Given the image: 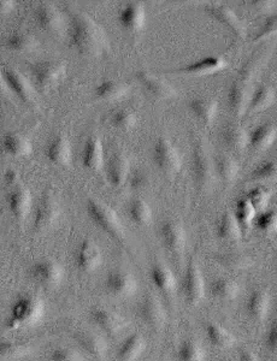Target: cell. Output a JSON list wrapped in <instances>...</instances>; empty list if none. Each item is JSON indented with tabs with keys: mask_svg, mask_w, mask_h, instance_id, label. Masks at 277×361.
Instances as JSON below:
<instances>
[{
	"mask_svg": "<svg viewBox=\"0 0 277 361\" xmlns=\"http://www.w3.org/2000/svg\"><path fill=\"white\" fill-rule=\"evenodd\" d=\"M30 353V347L21 341L0 342V360H20Z\"/></svg>",
	"mask_w": 277,
	"mask_h": 361,
	"instance_id": "obj_44",
	"label": "cell"
},
{
	"mask_svg": "<svg viewBox=\"0 0 277 361\" xmlns=\"http://www.w3.org/2000/svg\"><path fill=\"white\" fill-rule=\"evenodd\" d=\"M1 146L5 152L15 158H25L33 151L32 141L20 133H8L1 140Z\"/></svg>",
	"mask_w": 277,
	"mask_h": 361,
	"instance_id": "obj_33",
	"label": "cell"
},
{
	"mask_svg": "<svg viewBox=\"0 0 277 361\" xmlns=\"http://www.w3.org/2000/svg\"><path fill=\"white\" fill-rule=\"evenodd\" d=\"M228 66V62L223 57L219 56H209L202 58L195 62L190 63L187 66H181L174 70L175 74L188 75V76H207V75L217 74L223 71Z\"/></svg>",
	"mask_w": 277,
	"mask_h": 361,
	"instance_id": "obj_17",
	"label": "cell"
},
{
	"mask_svg": "<svg viewBox=\"0 0 277 361\" xmlns=\"http://www.w3.org/2000/svg\"><path fill=\"white\" fill-rule=\"evenodd\" d=\"M87 214L95 226L103 230L110 238L122 241L124 238V229L116 211L108 204L100 202L98 199H88L86 204Z\"/></svg>",
	"mask_w": 277,
	"mask_h": 361,
	"instance_id": "obj_3",
	"label": "cell"
},
{
	"mask_svg": "<svg viewBox=\"0 0 277 361\" xmlns=\"http://www.w3.org/2000/svg\"><path fill=\"white\" fill-rule=\"evenodd\" d=\"M251 87L250 83L242 80H236L228 90V107L235 117H241L247 114L248 105L251 100Z\"/></svg>",
	"mask_w": 277,
	"mask_h": 361,
	"instance_id": "obj_19",
	"label": "cell"
},
{
	"mask_svg": "<svg viewBox=\"0 0 277 361\" xmlns=\"http://www.w3.org/2000/svg\"><path fill=\"white\" fill-rule=\"evenodd\" d=\"M246 197L257 211L258 209L265 211V209L269 206L270 200H271V193H270L269 189H266L265 187H256V188H253L252 190L248 192Z\"/></svg>",
	"mask_w": 277,
	"mask_h": 361,
	"instance_id": "obj_50",
	"label": "cell"
},
{
	"mask_svg": "<svg viewBox=\"0 0 277 361\" xmlns=\"http://www.w3.org/2000/svg\"><path fill=\"white\" fill-rule=\"evenodd\" d=\"M137 313L141 320L149 328L161 329L166 324V308L156 296H145L137 307Z\"/></svg>",
	"mask_w": 277,
	"mask_h": 361,
	"instance_id": "obj_20",
	"label": "cell"
},
{
	"mask_svg": "<svg viewBox=\"0 0 277 361\" xmlns=\"http://www.w3.org/2000/svg\"><path fill=\"white\" fill-rule=\"evenodd\" d=\"M45 156L52 164L59 165V166H66L70 164L71 156H73L70 141L66 139V136H54L46 146Z\"/></svg>",
	"mask_w": 277,
	"mask_h": 361,
	"instance_id": "obj_26",
	"label": "cell"
},
{
	"mask_svg": "<svg viewBox=\"0 0 277 361\" xmlns=\"http://www.w3.org/2000/svg\"><path fill=\"white\" fill-rule=\"evenodd\" d=\"M128 216L130 221L137 226H149L152 222V209L146 200L135 197L128 204Z\"/></svg>",
	"mask_w": 277,
	"mask_h": 361,
	"instance_id": "obj_41",
	"label": "cell"
},
{
	"mask_svg": "<svg viewBox=\"0 0 277 361\" xmlns=\"http://www.w3.org/2000/svg\"><path fill=\"white\" fill-rule=\"evenodd\" d=\"M178 361H205L207 354L203 345L193 338L183 340L178 347Z\"/></svg>",
	"mask_w": 277,
	"mask_h": 361,
	"instance_id": "obj_42",
	"label": "cell"
},
{
	"mask_svg": "<svg viewBox=\"0 0 277 361\" xmlns=\"http://www.w3.org/2000/svg\"><path fill=\"white\" fill-rule=\"evenodd\" d=\"M256 226L261 233L268 235L277 234V209H265L257 216Z\"/></svg>",
	"mask_w": 277,
	"mask_h": 361,
	"instance_id": "obj_47",
	"label": "cell"
},
{
	"mask_svg": "<svg viewBox=\"0 0 277 361\" xmlns=\"http://www.w3.org/2000/svg\"><path fill=\"white\" fill-rule=\"evenodd\" d=\"M149 279L158 292L164 295L174 294L178 288V281L174 272L166 264L156 263L149 270Z\"/></svg>",
	"mask_w": 277,
	"mask_h": 361,
	"instance_id": "obj_25",
	"label": "cell"
},
{
	"mask_svg": "<svg viewBox=\"0 0 277 361\" xmlns=\"http://www.w3.org/2000/svg\"><path fill=\"white\" fill-rule=\"evenodd\" d=\"M42 314L44 302L39 296L32 294L21 295L13 302L8 318V326L11 329L33 326L42 319Z\"/></svg>",
	"mask_w": 277,
	"mask_h": 361,
	"instance_id": "obj_2",
	"label": "cell"
},
{
	"mask_svg": "<svg viewBox=\"0 0 277 361\" xmlns=\"http://www.w3.org/2000/svg\"><path fill=\"white\" fill-rule=\"evenodd\" d=\"M183 295L190 305H198L205 298L207 283L198 264L192 259L187 265L183 281Z\"/></svg>",
	"mask_w": 277,
	"mask_h": 361,
	"instance_id": "obj_8",
	"label": "cell"
},
{
	"mask_svg": "<svg viewBox=\"0 0 277 361\" xmlns=\"http://www.w3.org/2000/svg\"><path fill=\"white\" fill-rule=\"evenodd\" d=\"M8 94H10V90L5 80L4 70L0 68V99L6 98Z\"/></svg>",
	"mask_w": 277,
	"mask_h": 361,
	"instance_id": "obj_58",
	"label": "cell"
},
{
	"mask_svg": "<svg viewBox=\"0 0 277 361\" xmlns=\"http://www.w3.org/2000/svg\"><path fill=\"white\" fill-rule=\"evenodd\" d=\"M204 10L209 16L215 18L216 21L229 29L234 35L245 37L246 29H245L244 23L229 6L218 4V3H210V4L205 5Z\"/></svg>",
	"mask_w": 277,
	"mask_h": 361,
	"instance_id": "obj_14",
	"label": "cell"
},
{
	"mask_svg": "<svg viewBox=\"0 0 277 361\" xmlns=\"http://www.w3.org/2000/svg\"><path fill=\"white\" fill-rule=\"evenodd\" d=\"M81 163L88 171H99L105 166V152L101 140L92 135L86 140L81 152Z\"/></svg>",
	"mask_w": 277,
	"mask_h": 361,
	"instance_id": "obj_24",
	"label": "cell"
},
{
	"mask_svg": "<svg viewBox=\"0 0 277 361\" xmlns=\"http://www.w3.org/2000/svg\"><path fill=\"white\" fill-rule=\"evenodd\" d=\"M275 99H276V93L273 87L261 83L252 92L247 114L254 115V114L264 111L273 105Z\"/></svg>",
	"mask_w": 277,
	"mask_h": 361,
	"instance_id": "obj_34",
	"label": "cell"
},
{
	"mask_svg": "<svg viewBox=\"0 0 277 361\" xmlns=\"http://www.w3.org/2000/svg\"><path fill=\"white\" fill-rule=\"evenodd\" d=\"M216 176L223 180L224 183H232L240 171L239 163L233 157L228 154H219L214 159Z\"/></svg>",
	"mask_w": 277,
	"mask_h": 361,
	"instance_id": "obj_38",
	"label": "cell"
},
{
	"mask_svg": "<svg viewBox=\"0 0 277 361\" xmlns=\"http://www.w3.org/2000/svg\"><path fill=\"white\" fill-rule=\"evenodd\" d=\"M104 286L106 292L115 298H129L137 290V282L135 277L124 270H112L105 277Z\"/></svg>",
	"mask_w": 277,
	"mask_h": 361,
	"instance_id": "obj_11",
	"label": "cell"
},
{
	"mask_svg": "<svg viewBox=\"0 0 277 361\" xmlns=\"http://www.w3.org/2000/svg\"><path fill=\"white\" fill-rule=\"evenodd\" d=\"M128 93L129 86L127 83L112 78L104 80L94 88L95 99L104 103H115L123 99Z\"/></svg>",
	"mask_w": 277,
	"mask_h": 361,
	"instance_id": "obj_27",
	"label": "cell"
},
{
	"mask_svg": "<svg viewBox=\"0 0 277 361\" xmlns=\"http://www.w3.org/2000/svg\"><path fill=\"white\" fill-rule=\"evenodd\" d=\"M30 74L40 90H49L62 82L66 75V63L59 61H42L30 66Z\"/></svg>",
	"mask_w": 277,
	"mask_h": 361,
	"instance_id": "obj_6",
	"label": "cell"
},
{
	"mask_svg": "<svg viewBox=\"0 0 277 361\" xmlns=\"http://www.w3.org/2000/svg\"><path fill=\"white\" fill-rule=\"evenodd\" d=\"M75 340L85 353L95 359H103L108 353V343L105 338L98 334L81 331L75 336Z\"/></svg>",
	"mask_w": 277,
	"mask_h": 361,
	"instance_id": "obj_28",
	"label": "cell"
},
{
	"mask_svg": "<svg viewBox=\"0 0 277 361\" xmlns=\"http://www.w3.org/2000/svg\"><path fill=\"white\" fill-rule=\"evenodd\" d=\"M101 260H103L101 250H100L99 246L92 240L82 241L75 252L76 267L80 271L86 272V274L94 272L100 267Z\"/></svg>",
	"mask_w": 277,
	"mask_h": 361,
	"instance_id": "obj_18",
	"label": "cell"
},
{
	"mask_svg": "<svg viewBox=\"0 0 277 361\" xmlns=\"http://www.w3.org/2000/svg\"><path fill=\"white\" fill-rule=\"evenodd\" d=\"M161 240L166 250L173 255H181L186 248V230L175 221H166L159 228Z\"/></svg>",
	"mask_w": 277,
	"mask_h": 361,
	"instance_id": "obj_16",
	"label": "cell"
},
{
	"mask_svg": "<svg viewBox=\"0 0 277 361\" xmlns=\"http://www.w3.org/2000/svg\"><path fill=\"white\" fill-rule=\"evenodd\" d=\"M109 122L115 129H118L121 132H128L137 124V114L127 107H121L111 112Z\"/></svg>",
	"mask_w": 277,
	"mask_h": 361,
	"instance_id": "obj_43",
	"label": "cell"
},
{
	"mask_svg": "<svg viewBox=\"0 0 277 361\" xmlns=\"http://www.w3.org/2000/svg\"><path fill=\"white\" fill-rule=\"evenodd\" d=\"M105 173L109 185L113 188H120L128 182L130 175V164L123 153H113L105 163Z\"/></svg>",
	"mask_w": 277,
	"mask_h": 361,
	"instance_id": "obj_22",
	"label": "cell"
},
{
	"mask_svg": "<svg viewBox=\"0 0 277 361\" xmlns=\"http://www.w3.org/2000/svg\"><path fill=\"white\" fill-rule=\"evenodd\" d=\"M118 23L121 27L129 33H139L146 23L145 6L141 3L133 1L124 5L118 13Z\"/></svg>",
	"mask_w": 277,
	"mask_h": 361,
	"instance_id": "obj_21",
	"label": "cell"
},
{
	"mask_svg": "<svg viewBox=\"0 0 277 361\" xmlns=\"http://www.w3.org/2000/svg\"><path fill=\"white\" fill-rule=\"evenodd\" d=\"M207 340L217 348H230L235 343V336L218 323H209L205 328Z\"/></svg>",
	"mask_w": 277,
	"mask_h": 361,
	"instance_id": "obj_39",
	"label": "cell"
},
{
	"mask_svg": "<svg viewBox=\"0 0 277 361\" xmlns=\"http://www.w3.org/2000/svg\"><path fill=\"white\" fill-rule=\"evenodd\" d=\"M91 319L103 333L110 336H116L127 328V319L108 308H95L91 312Z\"/></svg>",
	"mask_w": 277,
	"mask_h": 361,
	"instance_id": "obj_15",
	"label": "cell"
},
{
	"mask_svg": "<svg viewBox=\"0 0 277 361\" xmlns=\"http://www.w3.org/2000/svg\"><path fill=\"white\" fill-rule=\"evenodd\" d=\"M137 80L146 93L157 100H168L176 95L174 87L166 80L145 70L137 71Z\"/></svg>",
	"mask_w": 277,
	"mask_h": 361,
	"instance_id": "obj_13",
	"label": "cell"
},
{
	"mask_svg": "<svg viewBox=\"0 0 277 361\" xmlns=\"http://www.w3.org/2000/svg\"><path fill=\"white\" fill-rule=\"evenodd\" d=\"M61 216V205L59 199L52 192L46 190L39 199L34 214L33 226L37 230L50 229L54 226Z\"/></svg>",
	"mask_w": 277,
	"mask_h": 361,
	"instance_id": "obj_7",
	"label": "cell"
},
{
	"mask_svg": "<svg viewBox=\"0 0 277 361\" xmlns=\"http://www.w3.org/2000/svg\"><path fill=\"white\" fill-rule=\"evenodd\" d=\"M146 341L140 334L125 337L116 350L117 361H137L145 352Z\"/></svg>",
	"mask_w": 277,
	"mask_h": 361,
	"instance_id": "obj_31",
	"label": "cell"
},
{
	"mask_svg": "<svg viewBox=\"0 0 277 361\" xmlns=\"http://www.w3.org/2000/svg\"><path fill=\"white\" fill-rule=\"evenodd\" d=\"M250 177L259 182H277V160H266L257 165Z\"/></svg>",
	"mask_w": 277,
	"mask_h": 361,
	"instance_id": "obj_46",
	"label": "cell"
},
{
	"mask_svg": "<svg viewBox=\"0 0 277 361\" xmlns=\"http://www.w3.org/2000/svg\"><path fill=\"white\" fill-rule=\"evenodd\" d=\"M270 307H271V298L269 293L261 289L254 290L251 295L248 296L246 301V312L250 318H252L256 322H263L266 319Z\"/></svg>",
	"mask_w": 277,
	"mask_h": 361,
	"instance_id": "obj_30",
	"label": "cell"
},
{
	"mask_svg": "<svg viewBox=\"0 0 277 361\" xmlns=\"http://www.w3.org/2000/svg\"><path fill=\"white\" fill-rule=\"evenodd\" d=\"M129 185L135 190L145 189L149 185V177L144 170H135L130 171L128 178Z\"/></svg>",
	"mask_w": 277,
	"mask_h": 361,
	"instance_id": "obj_53",
	"label": "cell"
},
{
	"mask_svg": "<svg viewBox=\"0 0 277 361\" xmlns=\"http://www.w3.org/2000/svg\"><path fill=\"white\" fill-rule=\"evenodd\" d=\"M188 109L199 122H202L205 126H210L214 123L218 112V103L216 99L199 97V98L190 99Z\"/></svg>",
	"mask_w": 277,
	"mask_h": 361,
	"instance_id": "obj_29",
	"label": "cell"
},
{
	"mask_svg": "<svg viewBox=\"0 0 277 361\" xmlns=\"http://www.w3.org/2000/svg\"><path fill=\"white\" fill-rule=\"evenodd\" d=\"M192 171L199 188L207 189L214 185L216 176L214 159L203 140H199L195 144L192 152Z\"/></svg>",
	"mask_w": 277,
	"mask_h": 361,
	"instance_id": "obj_4",
	"label": "cell"
},
{
	"mask_svg": "<svg viewBox=\"0 0 277 361\" xmlns=\"http://www.w3.org/2000/svg\"><path fill=\"white\" fill-rule=\"evenodd\" d=\"M51 361H85L82 354L69 347H59L51 352Z\"/></svg>",
	"mask_w": 277,
	"mask_h": 361,
	"instance_id": "obj_51",
	"label": "cell"
},
{
	"mask_svg": "<svg viewBox=\"0 0 277 361\" xmlns=\"http://www.w3.org/2000/svg\"><path fill=\"white\" fill-rule=\"evenodd\" d=\"M212 296L221 301H232L240 294V286L232 279L219 277L210 284Z\"/></svg>",
	"mask_w": 277,
	"mask_h": 361,
	"instance_id": "obj_37",
	"label": "cell"
},
{
	"mask_svg": "<svg viewBox=\"0 0 277 361\" xmlns=\"http://www.w3.org/2000/svg\"><path fill=\"white\" fill-rule=\"evenodd\" d=\"M6 202H8V211L13 214V217L18 222H23L28 218L32 211L33 197L27 187L17 185L8 192Z\"/></svg>",
	"mask_w": 277,
	"mask_h": 361,
	"instance_id": "obj_12",
	"label": "cell"
},
{
	"mask_svg": "<svg viewBox=\"0 0 277 361\" xmlns=\"http://www.w3.org/2000/svg\"><path fill=\"white\" fill-rule=\"evenodd\" d=\"M265 345L266 348L277 353V318L273 320V324L270 325V328L265 335Z\"/></svg>",
	"mask_w": 277,
	"mask_h": 361,
	"instance_id": "obj_55",
	"label": "cell"
},
{
	"mask_svg": "<svg viewBox=\"0 0 277 361\" xmlns=\"http://www.w3.org/2000/svg\"><path fill=\"white\" fill-rule=\"evenodd\" d=\"M276 139L277 128L273 124H259L248 134V146L256 151H265L273 146Z\"/></svg>",
	"mask_w": 277,
	"mask_h": 361,
	"instance_id": "obj_32",
	"label": "cell"
},
{
	"mask_svg": "<svg viewBox=\"0 0 277 361\" xmlns=\"http://www.w3.org/2000/svg\"><path fill=\"white\" fill-rule=\"evenodd\" d=\"M69 44L85 57H99L109 49L108 37L104 29L87 13H78L71 18Z\"/></svg>",
	"mask_w": 277,
	"mask_h": 361,
	"instance_id": "obj_1",
	"label": "cell"
},
{
	"mask_svg": "<svg viewBox=\"0 0 277 361\" xmlns=\"http://www.w3.org/2000/svg\"><path fill=\"white\" fill-rule=\"evenodd\" d=\"M6 46L8 49L20 54H32L39 46L37 37L33 34L20 32L10 35L6 40Z\"/></svg>",
	"mask_w": 277,
	"mask_h": 361,
	"instance_id": "obj_40",
	"label": "cell"
},
{
	"mask_svg": "<svg viewBox=\"0 0 277 361\" xmlns=\"http://www.w3.org/2000/svg\"><path fill=\"white\" fill-rule=\"evenodd\" d=\"M15 3L13 0H0V17H6L13 13Z\"/></svg>",
	"mask_w": 277,
	"mask_h": 361,
	"instance_id": "obj_56",
	"label": "cell"
},
{
	"mask_svg": "<svg viewBox=\"0 0 277 361\" xmlns=\"http://www.w3.org/2000/svg\"><path fill=\"white\" fill-rule=\"evenodd\" d=\"M37 27L47 33H59L64 27V16L57 6L52 4L39 5L34 11Z\"/></svg>",
	"mask_w": 277,
	"mask_h": 361,
	"instance_id": "obj_23",
	"label": "cell"
},
{
	"mask_svg": "<svg viewBox=\"0 0 277 361\" xmlns=\"http://www.w3.org/2000/svg\"><path fill=\"white\" fill-rule=\"evenodd\" d=\"M247 4L248 8L257 13H269L275 8V3L269 0H251Z\"/></svg>",
	"mask_w": 277,
	"mask_h": 361,
	"instance_id": "obj_54",
	"label": "cell"
},
{
	"mask_svg": "<svg viewBox=\"0 0 277 361\" xmlns=\"http://www.w3.org/2000/svg\"><path fill=\"white\" fill-rule=\"evenodd\" d=\"M221 137L227 147L240 151L248 146V133L239 124H227L221 132Z\"/></svg>",
	"mask_w": 277,
	"mask_h": 361,
	"instance_id": "obj_36",
	"label": "cell"
},
{
	"mask_svg": "<svg viewBox=\"0 0 277 361\" xmlns=\"http://www.w3.org/2000/svg\"><path fill=\"white\" fill-rule=\"evenodd\" d=\"M219 262L226 267L234 269V270H240V269L248 267L250 259L245 255H240V253H227V255H221Z\"/></svg>",
	"mask_w": 277,
	"mask_h": 361,
	"instance_id": "obj_52",
	"label": "cell"
},
{
	"mask_svg": "<svg viewBox=\"0 0 277 361\" xmlns=\"http://www.w3.org/2000/svg\"><path fill=\"white\" fill-rule=\"evenodd\" d=\"M4 70L5 80L8 83L10 93L16 95L22 103L34 105L37 102V90L30 78H27L20 70L6 68Z\"/></svg>",
	"mask_w": 277,
	"mask_h": 361,
	"instance_id": "obj_10",
	"label": "cell"
},
{
	"mask_svg": "<svg viewBox=\"0 0 277 361\" xmlns=\"http://www.w3.org/2000/svg\"><path fill=\"white\" fill-rule=\"evenodd\" d=\"M238 222L241 228H248L251 226L257 218V209L253 207L252 204L250 202L247 197H241L236 202L235 212H234Z\"/></svg>",
	"mask_w": 277,
	"mask_h": 361,
	"instance_id": "obj_45",
	"label": "cell"
},
{
	"mask_svg": "<svg viewBox=\"0 0 277 361\" xmlns=\"http://www.w3.org/2000/svg\"><path fill=\"white\" fill-rule=\"evenodd\" d=\"M152 160L158 170L166 175H176L183 166L178 147L169 139L159 137L152 148Z\"/></svg>",
	"mask_w": 277,
	"mask_h": 361,
	"instance_id": "obj_5",
	"label": "cell"
},
{
	"mask_svg": "<svg viewBox=\"0 0 277 361\" xmlns=\"http://www.w3.org/2000/svg\"><path fill=\"white\" fill-rule=\"evenodd\" d=\"M18 173H17L16 170H13V169H8V171L5 173V182L8 183V185H18Z\"/></svg>",
	"mask_w": 277,
	"mask_h": 361,
	"instance_id": "obj_57",
	"label": "cell"
},
{
	"mask_svg": "<svg viewBox=\"0 0 277 361\" xmlns=\"http://www.w3.org/2000/svg\"><path fill=\"white\" fill-rule=\"evenodd\" d=\"M30 274L34 282H37L39 286L46 289H54L62 282L64 271L57 262L51 259H42L32 265Z\"/></svg>",
	"mask_w": 277,
	"mask_h": 361,
	"instance_id": "obj_9",
	"label": "cell"
},
{
	"mask_svg": "<svg viewBox=\"0 0 277 361\" xmlns=\"http://www.w3.org/2000/svg\"><path fill=\"white\" fill-rule=\"evenodd\" d=\"M216 234L221 240L236 243L241 238L242 228L232 212H224L216 226Z\"/></svg>",
	"mask_w": 277,
	"mask_h": 361,
	"instance_id": "obj_35",
	"label": "cell"
},
{
	"mask_svg": "<svg viewBox=\"0 0 277 361\" xmlns=\"http://www.w3.org/2000/svg\"><path fill=\"white\" fill-rule=\"evenodd\" d=\"M239 361H261L259 357H257L256 354L250 350H241L239 354Z\"/></svg>",
	"mask_w": 277,
	"mask_h": 361,
	"instance_id": "obj_59",
	"label": "cell"
},
{
	"mask_svg": "<svg viewBox=\"0 0 277 361\" xmlns=\"http://www.w3.org/2000/svg\"><path fill=\"white\" fill-rule=\"evenodd\" d=\"M277 35V13H271L265 18L259 29L257 30L253 42H264L266 39L276 37Z\"/></svg>",
	"mask_w": 277,
	"mask_h": 361,
	"instance_id": "obj_48",
	"label": "cell"
},
{
	"mask_svg": "<svg viewBox=\"0 0 277 361\" xmlns=\"http://www.w3.org/2000/svg\"><path fill=\"white\" fill-rule=\"evenodd\" d=\"M263 62H264V54L261 52H258L252 58H250L240 69L239 80H242L245 82H251Z\"/></svg>",
	"mask_w": 277,
	"mask_h": 361,
	"instance_id": "obj_49",
	"label": "cell"
}]
</instances>
